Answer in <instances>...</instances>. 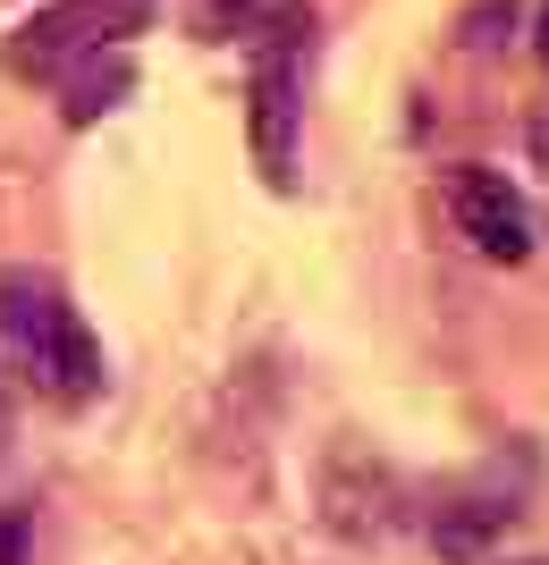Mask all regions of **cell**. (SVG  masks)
Returning <instances> with one entry per match:
<instances>
[{
  "instance_id": "obj_6",
  "label": "cell",
  "mask_w": 549,
  "mask_h": 565,
  "mask_svg": "<svg viewBox=\"0 0 549 565\" xmlns=\"http://www.w3.org/2000/svg\"><path fill=\"white\" fill-rule=\"evenodd\" d=\"M263 9H279V0H194V34H203V43H229V34L254 25Z\"/></svg>"
},
{
  "instance_id": "obj_3",
  "label": "cell",
  "mask_w": 549,
  "mask_h": 565,
  "mask_svg": "<svg viewBox=\"0 0 549 565\" xmlns=\"http://www.w3.org/2000/svg\"><path fill=\"white\" fill-rule=\"evenodd\" d=\"M152 9L161 0H51L9 34L0 60H9V76H60L76 60H94V51H127L152 25Z\"/></svg>"
},
{
  "instance_id": "obj_7",
  "label": "cell",
  "mask_w": 549,
  "mask_h": 565,
  "mask_svg": "<svg viewBox=\"0 0 549 565\" xmlns=\"http://www.w3.org/2000/svg\"><path fill=\"white\" fill-rule=\"evenodd\" d=\"M0 565H25V523L0 515Z\"/></svg>"
},
{
  "instance_id": "obj_1",
  "label": "cell",
  "mask_w": 549,
  "mask_h": 565,
  "mask_svg": "<svg viewBox=\"0 0 549 565\" xmlns=\"http://www.w3.org/2000/svg\"><path fill=\"white\" fill-rule=\"evenodd\" d=\"M0 354L51 405L102 397V338L85 330L76 296L51 270H0Z\"/></svg>"
},
{
  "instance_id": "obj_9",
  "label": "cell",
  "mask_w": 549,
  "mask_h": 565,
  "mask_svg": "<svg viewBox=\"0 0 549 565\" xmlns=\"http://www.w3.org/2000/svg\"><path fill=\"white\" fill-rule=\"evenodd\" d=\"M532 43H541V60H549V0H541V25H532Z\"/></svg>"
},
{
  "instance_id": "obj_8",
  "label": "cell",
  "mask_w": 549,
  "mask_h": 565,
  "mask_svg": "<svg viewBox=\"0 0 549 565\" xmlns=\"http://www.w3.org/2000/svg\"><path fill=\"white\" fill-rule=\"evenodd\" d=\"M532 152H541V161H549V110H541V127H532Z\"/></svg>"
},
{
  "instance_id": "obj_10",
  "label": "cell",
  "mask_w": 549,
  "mask_h": 565,
  "mask_svg": "<svg viewBox=\"0 0 549 565\" xmlns=\"http://www.w3.org/2000/svg\"><path fill=\"white\" fill-rule=\"evenodd\" d=\"M0 439H9V397H0Z\"/></svg>"
},
{
  "instance_id": "obj_2",
  "label": "cell",
  "mask_w": 549,
  "mask_h": 565,
  "mask_svg": "<svg viewBox=\"0 0 549 565\" xmlns=\"http://www.w3.org/2000/svg\"><path fill=\"white\" fill-rule=\"evenodd\" d=\"M305 68H313V9L279 0L254 18V68H245V127H254V169L271 186H296L305 152Z\"/></svg>"
},
{
  "instance_id": "obj_11",
  "label": "cell",
  "mask_w": 549,
  "mask_h": 565,
  "mask_svg": "<svg viewBox=\"0 0 549 565\" xmlns=\"http://www.w3.org/2000/svg\"><path fill=\"white\" fill-rule=\"evenodd\" d=\"M532 565H541V557H532Z\"/></svg>"
},
{
  "instance_id": "obj_4",
  "label": "cell",
  "mask_w": 549,
  "mask_h": 565,
  "mask_svg": "<svg viewBox=\"0 0 549 565\" xmlns=\"http://www.w3.org/2000/svg\"><path fill=\"white\" fill-rule=\"evenodd\" d=\"M440 203H448L456 236H465L482 262H507V270H516V262H532V245H541V220H532L525 186L490 161H448L440 169Z\"/></svg>"
},
{
  "instance_id": "obj_5",
  "label": "cell",
  "mask_w": 549,
  "mask_h": 565,
  "mask_svg": "<svg viewBox=\"0 0 549 565\" xmlns=\"http://www.w3.org/2000/svg\"><path fill=\"white\" fill-rule=\"evenodd\" d=\"M60 85H68L60 118H68V127H94L102 110H119V102H127L136 68H127V51H94V60H76V68H60Z\"/></svg>"
}]
</instances>
